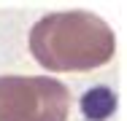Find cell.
Returning <instances> with one entry per match:
<instances>
[{"instance_id": "3957f363", "label": "cell", "mask_w": 127, "mask_h": 121, "mask_svg": "<svg viewBox=\"0 0 127 121\" xmlns=\"http://www.w3.org/2000/svg\"><path fill=\"white\" fill-rule=\"evenodd\" d=\"M114 108H116V97H114L111 89H105V86L89 89L87 94L81 97V110H84L87 119H92V121L108 119V116L114 113Z\"/></svg>"}, {"instance_id": "7a4b0ae2", "label": "cell", "mask_w": 127, "mask_h": 121, "mask_svg": "<svg viewBox=\"0 0 127 121\" xmlns=\"http://www.w3.org/2000/svg\"><path fill=\"white\" fill-rule=\"evenodd\" d=\"M70 92L49 75H0V121H68Z\"/></svg>"}, {"instance_id": "6da1fadb", "label": "cell", "mask_w": 127, "mask_h": 121, "mask_svg": "<svg viewBox=\"0 0 127 121\" xmlns=\"http://www.w3.org/2000/svg\"><path fill=\"white\" fill-rule=\"evenodd\" d=\"M30 51L46 70L84 73L114 59L116 35L92 11H57L35 22Z\"/></svg>"}]
</instances>
